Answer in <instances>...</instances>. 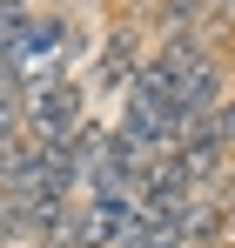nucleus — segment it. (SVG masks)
<instances>
[{
	"label": "nucleus",
	"mask_w": 235,
	"mask_h": 248,
	"mask_svg": "<svg viewBox=\"0 0 235 248\" xmlns=\"http://www.w3.org/2000/svg\"><path fill=\"white\" fill-rule=\"evenodd\" d=\"M148 74L161 81L175 114H215L229 101V54H215L208 41H161L148 54Z\"/></svg>",
	"instance_id": "f257e3e1"
},
{
	"label": "nucleus",
	"mask_w": 235,
	"mask_h": 248,
	"mask_svg": "<svg viewBox=\"0 0 235 248\" xmlns=\"http://www.w3.org/2000/svg\"><path fill=\"white\" fill-rule=\"evenodd\" d=\"M81 127H87V87L67 74V81L27 87V141L34 148H74Z\"/></svg>",
	"instance_id": "f03ea898"
},
{
	"label": "nucleus",
	"mask_w": 235,
	"mask_h": 248,
	"mask_svg": "<svg viewBox=\"0 0 235 248\" xmlns=\"http://www.w3.org/2000/svg\"><path fill=\"white\" fill-rule=\"evenodd\" d=\"M141 20L134 14H121L115 27H108V41H101V54H94V74H87V87H108V94H121V87L141 74Z\"/></svg>",
	"instance_id": "7ed1b4c3"
},
{
	"label": "nucleus",
	"mask_w": 235,
	"mask_h": 248,
	"mask_svg": "<svg viewBox=\"0 0 235 248\" xmlns=\"http://www.w3.org/2000/svg\"><path fill=\"white\" fill-rule=\"evenodd\" d=\"M208 134H215V148H229V155H235V94L208 114Z\"/></svg>",
	"instance_id": "20e7f679"
},
{
	"label": "nucleus",
	"mask_w": 235,
	"mask_h": 248,
	"mask_svg": "<svg viewBox=\"0 0 235 248\" xmlns=\"http://www.w3.org/2000/svg\"><path fill=\"white\" fill-rule=\"evenodd\" d=\"M155 248H188V242H175V235H161V242H155Z\"/></svg>",
	"instance_id": "39448f33"
}]
</instances>
